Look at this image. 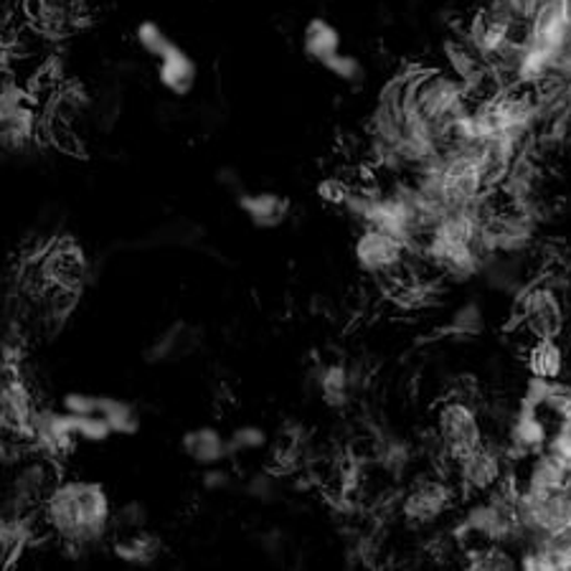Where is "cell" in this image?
<instances>
[{
    "label": "cell",
    "instance_id": "obj_1",
    "mask_svg": "<svg viewBox=\"0 0 571 571\" xmlns=\"http://www.w3.org/2000/svg\"><path fill=\"white\" fill-rule=\"evenodd\" d=\"M115 503L105 485L84 477H61L44 500L41 534L69 551H87L112 536Z\"/></svg>",
    "mask_w": 571,
    "mask_h": 571
},
{
    "label": "cell",
    "instance_id": "obj_2",
    "mask_svg": "<svg viewBox=\"0 0 571 571\" xmlns=\"http://www.w3.org/2000/svg\"><path fill=\"white\" fill-rule=\"evenodd\" d=\"M435 435L450 465H457L460 460L473 455L485 442L480 414L463 396H448L437 404Z\"/></svg>",
    "mask_w": 571,
    "mask_h": 571
},
{
    "label": "cell",
    "instance_id": "obj_3",
    "mask_svg": "<svg viewBox=\"0 0 571 571\" xmlns=\"http://www.w3.org/2000/svg\"><path fill=\"white\" fill-rule=\"evenodd\" d=\"M455 500L457 483L448 480V477H421V480L412 483L409 490L404 492L402 503H398V513H402V519L409 526L425 528L440 521L444 513H450Z\"/></svg>",
    "mask_w": 571,
    "mask_h": 571
},
{
    "label": "cell",
    "instance_id": "obj_4",
    "mask_svg": "<svg viewBox=\"0 0 571 571\" xmlns=\"http://www.w3.org/2000/svg\"><path fill=\"white\" fill-rule=\"evenodd\" d=\"M414 254L409 247L402 245L396 237L381 229H361L354 245V257L358 267L371 277L394 279L406 270V260Z\"/></svg>",
    "mask_w": 571,
    "mask_h": 571
},
{
    "label": "cell",
    "instance_id": "obj_5",
    "mask_svg": "<svg viewBox=\"0 0 571 571\" xmlns=\"http://www.w3.org/2000/svg\"><path fill=\"white\" fill-rule=\"evenodd\" d=\"M564 305L554 287L531 285L519 300V323L534 338H559L564 331Z\"/></svg>",
    "mask_w": 571,
    "mask_h": 571
},
{
    "label": "cell",
    "instance_id": "obj_6",
    "mask_svg": "<svg viewBox=\"0 0 571 571\" xmlns=\"http://www.w3.org/2000/svg\"><path fill=\"white\" fill-rule=\"evenodd\" d=\"M571 41V0H538L531 13L528 41L551 57H561Z\"/></svg>",
    "mask_w": 571,
    "mask_h": 571
},
{
    "label": "cell",
    "instance_id": "obj_7",
    "mask_svg": "<svg viewBox=\"0 0 571 571\" xmlns=\"http://www.w3.org/2000/svg\"><path fill=\"white\" fill-rule=\"evenodd\" d=\"M74 417L64 409H41L38 406L31 427V450L61 463L76 448Z\"/></svg>",
    "mask_w": 571,
    "mask_h": 571
},
{
    "label": "cell",
    "instance_id": "obj_8",
    "mask_svg": "<svg viewBox=\"0 0 571 571\" xmlns=\"http://www.w3.org/2000/svg\"><path fill=\"white\" fill-rule=\"evenodd\" d=\"M455 467L457 488L467 492H480L488 496L490 490H496L500 483L505 480V455L503 450H498L496 444L483 442L473 455L460 460Z\"/></svg>",
    "mask_w": 571,
    "mask_h": 571
},
{
    "label": "cell",
    "instance_id": "obj_9",
    "mask_svg": "<svg viewBox=\"0 0 571 571\" xmlns=\"http://www.w3.org/2000/svg\"><path fill=\"white\" fill-rule=\"evenodd\" d=\"M511 3L488 5L475 15L471 26V41L480 57H500L513 46V11H508Z\"/></svg>",
    "mask_w": 571,
    "mask_h": 571
},
{
    "label": "cell",
    "instance_id": "obj_10",
    "mask_svg": "<svg viewBox=\"0 0 571 571\" xmlns=\"http://www.w3.org/2000/svg\"><path fill=\"white\" fill-rule=\"evenodd\" d=\"M513 485L521 490L542 492V496H557V492H571V473L544 450L531 457H523V465L515 473Z\"/></svg>",
    "mask_w": 571,
    "mask_h": 571
},
{
    "label": "cell",
    "instance_id": "obj_11",
    "mask_svg": "<svg viewBox=\"0 0 571 571\" xmlns=\"http://www.w3.org/2000/svg\"><path fill=\"white\" fill-rule=\"evenodd\" d=\"M549 421L544 417L542 406L531 404L523 398V404L515 412V417L508 427V444H511V455L515 457H531L536 452L546 450V442H549Z\"/></svg>",
    "mask_w": 571,
    "mask_h": 571
},
{
    "label": "cell",
    "instance_id": "obj_12",
    "mask_svg": "<svg viewBox=\"0 0 571 571\" xmlns=\"http://www.w3.org/2000/svg\"><path fill=\"white\" fill-rule=\"evenodd\" d=\"M23 11L41 34H64L84 15V0H23Z\"/></svg>",
    "mask_w": 571,
    "mask_h": 571
},
{
    "label": "cell",
    "instance_id": "obj_13",
    "mask_svg": "<svg viewBox=\"0 0 571 571\" xmlns=\"http://www.w3.org/2000/svg\"><path fill=\"white\" fill-rule=\"evenodd\" d=\"M237 209L249 218L254 229H279L289 218V199L277 191H241Z\"/></svg>",
    "mask_w": 571,
    "mask_h": 571
},
{
    "label": "cell",
    "instance_id": "obj_14",
    "mask_svg": "<svg viewBox=\"0 0 571 571\" xmlns=\"http://www.w3.org/2000/svg\"><path fill=\"white\" fill-rule=\"evenodd\" d=\"M155 72H158V84L168 95L189 97L199 82V64L189 51L174 44L163 57L155 61Z\"/></svg>",
    "mask_w": 571,
    "mask_h": 571
},
{
    "label": "cell",
    "instance_id": "obj_15",
    "mask_svg": "<svg viewBox=\"0 0 571 571\" xmlns=\"http://www.w3.org/2000/svg\"><path fill=\"white\" fill-rule=\"evenodd\" d=\"M181 448H183V455L199 467L222 465V463H229V460H231L229 437L222 435L216 427H209V425L189 429V432L181 437Z\"/></svg>",
    "mask_w": 571,
    "mask_h": 571
},
{
    "label": "cell",
    "instance_id": "obj_16",
    "mask_svg": "<svg viewBox=\"0 0 571 571\" xmlns=\"http://www.w3.org/2000/svg\"><path fill=\"white\" fill-rule=\"evenodd\" d=\"M41 135V117L28 102H23L11 109L3 120H0V151L23 153L36 143Z\"/></svg>",
    "mask_w": 571,
    "mask_h": 571
},
{
    "label": "cell",
    "instance_id": "obj_17",
    "mask_svg": "<svg viewBox=\"0 0 571 571\" xmlns=\"http://www.w3.org/2000/svg\"><path fill=\"white\" fill-rule=\"evenodd\" d=\"M195 348H199V331L189 323H183V320H176L174 325H168L166 331L155 335L151 348L145 350V361L174 364L191 356Z\"/></svg>",
    "mask_w": 571,
    "mask_h": 571
},
{
    "label": "cell",
    "instance_id": "obj_18",
    "mask_svg": "<svg viewBox=\"0 0 571 571\" xmlns=\"http://www.w3.org/2000/svg\"><path fill=\"white\" fill-rule=\"evenodd\" d=\"M567 356L559 338H534L526 350V369L534 379L559 381L564 373Z\"/></svg>",
    "mask_w": 571,
    "mask_h": 571
},
{
    "label": "cell",
    "instance_id": "obj_19",
    "mask_svg": "<svg viewBox=\"0 0 571 571\" xmlns=\"http://www.w3.org/2000/svg\"><path fill=\"white\" fill-rule=\"evenodd\" d=\"M112 557L130 567H151L160 557V538L151 531H135V534H122L112 538Z\"/></svg>",
    "mask_w": 571,
    "mask_h": 571
},
{
    "label": "cell",
    "instance_id": "obj_20",
    "mask_svg": "<svg viewBox=\"0 0 571 571\" xmlns=\"http://www.w3.org/2000/svg\"><path fill=\"white\" fill-rule=\"evenodd\" d=\"M302 51L305 57L323 64L341 51V31L325 19H312L302 31Z\"/></svg>",
    "mask_w": 571,
    "mask_h": 571
},
{
    "label": "cell",
    "instance_id": "obj_21",
    "mask_svg": "<svg viewBox=\"0 0 571 571\" xmlns=\"http://www.w3.org/2000/svg\"><path fill=\"white\" fill-rule=\"evenodd\" d=\"M354 386H356V379L346 364L323 366L318 373L320 396H323L325 404L333 406V409H341V406H346L350 402Z\"/></svg>",
    "mask_w": 571,
    "mask_h": 571
},
{
    "label": "cell",
    "instance_id": "obj_22",
    "mask_svg": "<svg viewBox=\"0 0 571 571\" xmlns=\"http://www.w3.org/2000/svg\"><path fill=\"white\" fill-rule=\"evenodd\" d=\"M99 414L105 417L109 429H112V435L117 437H132L140 432V427H143L138 406L128 402V398L99 396Z\"/></svg>",
    "mask_w": 571,
    "mask_h": 571
},
{
    "label": "cell",
    "instance_id": "obj_23",
    "mask_svg": "<svg viewBox=\"0 0 571 571\" xmlns=\"http://www.w3.org/2000/svg\"><path fill=\"white\" fill-rule=\"evenodd\" d=\"M467 569L511 571V569H519V559L505 549V544H477L467 549Z\"/></svg>",
    "mask_w": 571,
    "mask_h": 571
},
{
    "label": "cell",
    "instance_id": "obj_24",
    "mask_svg": "<svg viewBox=\"0 0 571 571\" xmlns=\"http://www.w3.org/2000/svg\"><path fill=\"white\" fill-rule=\"evenodd\" d=\"M485 328V316L483 308L477 302H465L463 308L452 312L448 325L442 328L444 335H455V338H471V335L483 333Z\"/></svg>",
    "mask_w": 571,
    "mask_h": 571
},
{
    "label": "cell",
    "instance_id": "obj_25",
    "mask_svg": "<svg viewBox=\"0 0 571 571\" xmlns=\"http://www.w3.org/2000/svg\"><path fill=\"white\" fill-rule=\"evenodd\" d=\"M135 44L140 46V51L158 61L176 41L166 34V28H163L160 23L143 21V23H138V28H135Z\"/></svg>",
    "mask_w": 571,
    "mask_h": 571
},
{
    "label": "cell",
    "instance_id": "obj_26",
    "mask_svg": "<svg viewBox=\"0 0 571 571\" xmlns=\"http://www.w3.org/2000/svg\"><path fill=\"white\" fill-rule=\"evenodd\" d=\"M229 437V452L231 460H237L239 455H249V452H260L267 448L270 437L260 425H241L234 429Z\"/></svg>",
    "mask_w": 571,
    "mask_h": 571
},
{
    "label": "cell",
    "instance_id": "obj_27",
    "mask_svg": "<svg viewBox=\"0 0 571 571\" xmlns=\"http://www.w3.org/2000/svg\"><path fill=\"white\" fill-rule=\"evenodd\" d=\"M147 528V508L138 500H130L124 505H115L112 515V536L135 534V531Z\"/></svg>",
    "mask_w": 571,
    "mask_h": 571
},
{
    "label": "cell",
    "instance_id": "obj_28",
    "mask_svg": "<svg viewBox=\"0 0 571 571\" xmlns=\"http://www.w3.org/2000/svg\"><path fill=\"white\" fill-rule=\"evenodd\" d=\"M323 67L333 76H338V80L346 82V84H361L364 76H366L364 64L354 57V53L338 51V53H335V57L323 61Z\"/></svg>",
    "mask_w": 571,
    "mask_h": 571
},
{
    "label": "cell",
    "instance_id": "obj_29",
    "mask_svg": "<svg viewBox=\"0 0 571 571\" xmlns=\"http://www.w3.org/2000/svg\"><path fill=\"white\" fill-rule=\"evenodd\" d=\"M74 432L80 442L102 444L112 437V429L105 421L102 414H87V417H74Z\"/></svg>",
    "mask_w": 571,
    "mask_h": 571
},
{
    "label": "cell",
    "instance_id": "obj_30",
    "mask_svg": "<svg viewBox=\"0 0 571 571\" xmlns=\"http://www.w3.org/2000/svg\"><path fill=\"white\" fill-rule=\"evenodd\" d=\"M277 490H279V483H277L275 473L262 471V473L249 475L245 480V492L252 500H260V503H270V500H275Z\"/></svg>",
    "mask_w": 571,
    "mask_h": 571
},
{
    "label": "cell",
    "instance_id": "obj_31",
    "mask_svg": "<svg viewBox=\"0 0 571 571\" xmlns=\"http://www.w3.org/2000/svg\"><path fill=\"white\" fill-rule=\"evenodd\" d=\"M546 452L571 473V429L561 425L554 427L549 442H546Z\"/></svg>",
    "mask_w": 571,
    "mask_h": 571
},
{
    "label": "cell",
    "instance_id": "obj_32",
    "mask_svg": "<svg viewBox=\"0 0 571 571\" xmlns=\"http://www.w3.org/2000/svg\"><path fill=\"white\" fill-rule=\"evenodd\" d=\"M61 409L72 417H87V414H99V396L87 394V391H69L61 398Z\"/></svg>",
    "mask_w": 571,
    "mask_h": 571
},
{
    "label": "cell",
    "instance_id": "obj_33",
    "mask_svg": "<svg viewBox=\"0 0 571 571\" xmlns=\"http://www.w3.org/2000/svg\"><path fill=\"white\" fill-rule=\"evenodd\" d=\"M201 475V485L206 488L209 492H222V490H229L234 485V473L226 471L224 463L222 465H211V467H203Z\"/></svg>",
    "mask_w": 571,
    "mask_h": 571
},
{
    "label": "cell",
    "instance_id": "obj_34",
    "mask_svg": "<svg viewBox=\"0 0 571 571\" xmlns=\"http://www.w3.org/2000/svg\"><path fill=\"white\" fill-rule=\"evenodd\" d=\"M348 191H350V186L338 181V178H328V181L318 186L320 199H323L325 203H335V206H343V201H346Z\"/></svg>",
    "mask_w": 571,
    "mask_h": 571
},
{
    "label": "cell",
    "instance_id": "obj_35",
    "mask_svg": "<svg viewBox=\"0 0 571 571\" xmlns=\"http://www.w3.org/2000/svg\"><path fill=\"white\" fill-rule=\"evenodd\" d=\"M216 178H218V183L226 186V189H229V191H237V193L245 191V183H241V176H239L234 168H222V170H218Z\"/></svg>",
    "mask_w": 571,
    "mask_h": 571
},
{
    "label": "cell",
    "instance_id": "obj_36",
    "mask_svg": "<svg viewBox=\"0 0 571 571\" xmlns=\"http://www.w3.org/2000/svg\"><path fill=\"white\" fill-rule=\"evenodd\" d=\"M567 74H569V82H571V51H569V57H567Z\"/></svg>",
    "mask_w": 571,
    "mask_h": 571
},
{
    "label": "cell",
    "instance_id": "obj_37",
    "mask_svg": "<svg viewBox=\"0 0 571 571\" xmlns=\"http://www.w3.org/2000/svg\"><path fill=\"white\" fill-rule=\"evenodd\" d=\"M492 5H500V3H513V0H488Z\"/></svg>",
    "mask_w": 571,
    "mask_h": 571
},
{
    "label": "cell",
    "instance_id": "obj_38",
    "mask_svg": "<svg viewBox=\"0 0 571 571\" xmlns=\"http://www.w3.org/2000/svg\"><path fill=\"white\" fill-rule=\"evenodd\" d=\"M569 117H571V102H569Z\"/></svg>",
    "mask_w": 571,
    "mask_h": 571
}]
</instances>
